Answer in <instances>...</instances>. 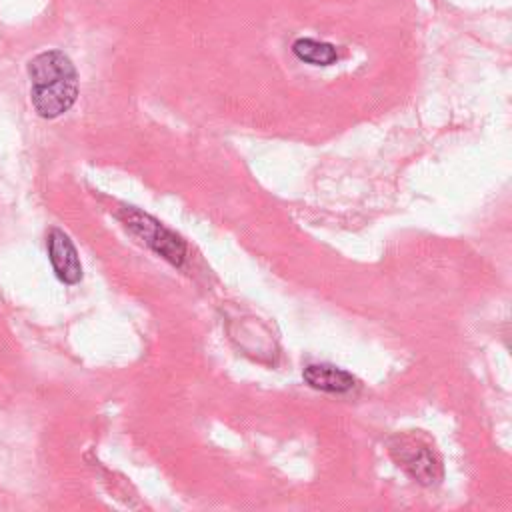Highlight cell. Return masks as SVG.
Here are the masks:
<instances>
[{
	"label": "cell",
	"instance_id": "cell-5",
	"mask_svg": "<svg viewBox=\"0 0 512 512\" xmlns=\"http://www.w3.org/2000/svg\"><path fill=\"white\" fill-rule=\"evenodd\" d=\"M32 86H44L64 78H78L72 60L60 50H48L34 56L28 64Z\"/></svg>",
	"mask_w": 512,
	"mask_h": 512
},
{
	"label": "cell",
	"instance_id": "cell-1",
	"mask_svg": "<svg viewBox=\"0 0 512 512\" xmlns=\"http://www.w3.org/2000/svg\"><path fill=\"white\" fill-rule=\"evenodd\" d=\"M390 454L416 482L430 486L442 478V464L434 448L418 436L398 434L390 440Z\"/></svg>",
	"mask_w": 512,
	"mask_h": 512
},
{
	"label": "cell",
	"instance_id": "cell-7",
	"mask_svg": "<svg viewBox=\"0 0 512 512\" xmlns=\"http://www.w3.org/2000/svg\"><path fill=\"white\" fill-rule=\"evenodd\" d=\"M292 52L308 64L314 66H330L338 60V52L332 44L328 42H318L312 38H300L292 44Z\"/></svg>",
	"mask_w": 512,
	"mask_h": 512
},
{
	"label": "cell",
	"instance_id": "cell-6",
	"mask_svg": "<svg viewBox=\"0 0 512 512\" xmlns=\"http://www.w3.org/2000/svg\"><path fill=\"white\" fill-rule=\"evenodd\" d=\"M308 386L322 392H348L356 386V378L332 364H308L302 372Z\"/></svg>",
	"mask_w": 512,
	"mask_h": 512
},
{
	"label": "cell",
	"instance_id": "cell-2",
	"mask_svg": "<svg viewBox=\"0 0 512 512\" xmlns=\"http://www.w3.org/2000/svg\"><path fill=\"white\" fill-rule=\"evenodd\" d=\"M126 228H130L146 246H150L156 254L172 262L174 266H180L186 256V246L184 242L172 234L168 228H164L158 220L128 208L126 218H124Z\"/></svg>",
	"mask_w": 512,
	"mask_h": 512
},
{
	"label": "cell",
	"instance_id": "cell-4",
	"mask_svg": "<svg viewBox=\"0 0 512 512\" xmlns=\"http://www.w3.org/2000/svg\"><path fill=\"white\" fill-rule=\"evenodd\" d=\"M48 256L50 264L64 284H76L82 280V264L76 252V246L72 244L70 236L58 228H52L48 234Z\"/></svg>",
	"mask_w": 512,
	"mask_h": 512
},
{
	"label": "cell",
	"instance_id": "cell-3",
	"mask_svg": "<svg viewBox=\"0 0 512 512\" xmlns=\"http://www.w3.org/2000/svg\"><path fill=\"white\" fill-rule=\"evenodd\" d=\"M78 96V78H64L44 86H32V104L42 118H56L72 108Z\"/></svg>",
	"mask_w": 512,
	"mask_h": 512
}]
</instances>
